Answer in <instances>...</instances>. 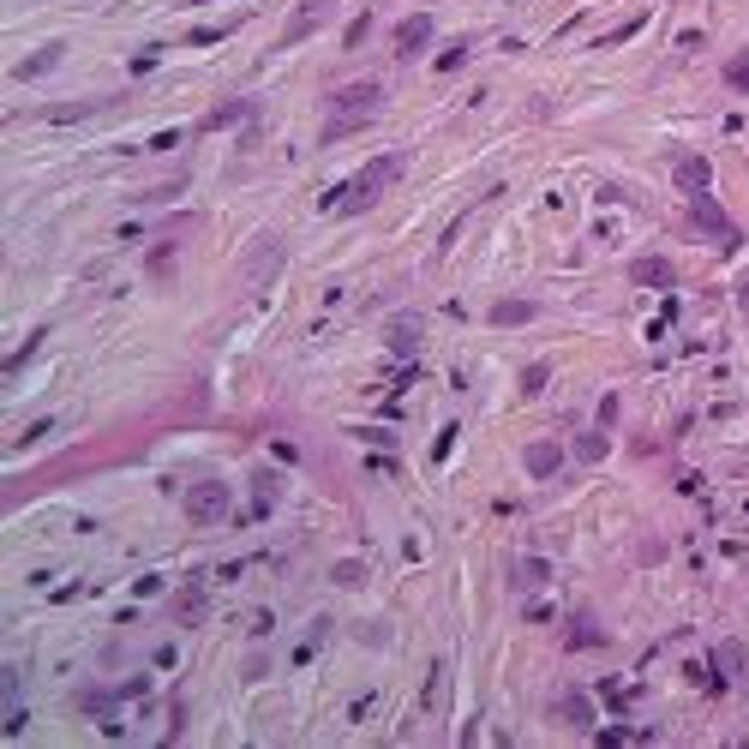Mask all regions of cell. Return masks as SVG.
Returning <instances> with one entry per match:
<instances>
[{
    "instance_id": "obj_2",
    "label": "cell",
    "mask_w": 749,
    "mask_h": 749,
    "mask_svg": "<svg viewBox=\"0 0 749 749\" xmlns=\"http://www.w3.org/2000/svg\"><path fill=\"white\" fill-rule=\"evenodd\" d=\"M378 108H384V84H378V78H360V84H342V90H330V126H324V144H336L342 132L366 126Z\"/></svg>"
},
{
    "instance_id": "obj_29",
    "label": "cell",
    "mask_w": 749,
    "mask_h": 749,
    "mask_svg": "<svg viewBox=\"0 0 749 749\" xmlns=\"http://www.w3.org/2000/svg\"><path fill=\"white\" fill-rule=\"evenodd\" d=\"M186 6H198V0H186Z\"/></svg>"
},
{
    "instance_id": "obj_24",
    "label": "cell",
    "mask_w": 749,
    "mask_h": 749,
    "mask_svg": "<svg viewBox=\"0 0 749 749\" xmlns=\"http://www.w3.org/2000/svg\"><path fill=\"white\" fill-rule=\"evenodd\" d=\"M540 390H546V366H528L522 372V396H540Z\"/></svg>"
},
{
    "instance_id": "obj_17",
    "label": "cell",
    "mask_w": 749,
    "mask_h": 749,
    "mask_svg": "<svg viewBox=\"0 0 749 749\" xmlns=\"http://www.w3.org/2000/svg\"><path fill=\"white\" fill-rule=\"evenodd\" d=\"M276 498H282V480L258 468V474H252V504H258V516H270V510H276Z\"/></svg>"
},
{
    "instance_id": "obj_8",
    "label": "cell",
    "mask_w": 749,
    "mask_h": 749,
    "mask_svg": "<svg viewBox=\"0 0 749 749\" xmlns=\"http://www.w3.org/2000/svg\"><path fill=\"white\" fill-rule=\"evenodd\" d=\"M552 720L570 726V732H588V726H594V702H588L582 690H564V696L552 702Z\"/></svg>"
},
{
    "instance_id": "obj_19",
    "label": "cell",
    "mask_w": 749,
    "mask_h": 749,
    "mask_svg": "<svg viewBox=\"0 0 749 749\" xmlns=\"http://www.w3.org/2000/svg\"><path fill=\"white\" fill-rule=\"evenodd\" d=\"M606 450H612L606 432H582V438H576V456H582V462H606Z\"/></svg>"
},
{
    "instance_id": "obj_10",
    "label": "cell",
    "mask_w": 749,
    "mask_h": 749,
    "mask_svg": "<svg viewBox=\"0 0 749 749\" xmlns=\"http://www.w3.org/2000/svg\"><path fill=\"white\" fill-rule=\"evenodd\" d=\"M60 54H66V42H42L36 54H24V60L12 66V78H42V72H54V66H60Z\"/></svg>"
},
{
    "instance_id": "obj_18",
    "label": "cell",
    "mask_w": 749,
    "mask_h": 749,
    "mask_svg": "<svg viewBox=\"0 0 749 749\" xmlns=\"http://www.w3.org/2000/svg\"><path fill=\"white\" fill-rule=\"evenodd\" d=\"M276 264H282V240L252 246V276H276Z\"/></svg>"
},
{
    "instance_id": "obj_12",
    "label": "cell",
    "mask_w": 749,
    "mask_h": 749,
    "mask_svg": "<svg viewBox=\"0 0 749 749\" xmlns=\"http://www.w3.org/2000/svg\"><path fill=\"white\" fill-rule=\"evenodd\" d=\"M630 276H636L642 288H672V282H678V270H672L666 258H636V264H630Z\"/></svg>"
},
{
    "instance_id": "obj_27",
    "label": "cell",
    "mask_w": 749,
    "mask_h": 749,
    "mask_svg": "<svg viewBox=\"0 0 749 749\" xmlns=\"http://www.w3.org/2000/svg\"><path fill=\"white\" fill-rule=\"evenodd\" d=\"M48 426H54V420H36V426H30V432H24V438L12 444V450H24V444H36V438H48Z\"/></svg>"
},
{
    "instance_id": "obj_9",
    "label": "cell",
    "mask_w": 749,
    "mask_h": 749,
    "mask_svg": "<svg viewBox=\"0 0 749 749\" xmlns=\"http://www.w3.org/2000/svg\"><path fill=\"white\" fill-rule=\"evenodd\" d=\"M246 114H258V102L252 96H234V102H216L204 120H198V132H222V126H234V120H246Z\"/></svg>"
},
{
    "instance_id": "obj_7",
    "label": "cell",
    "mask_w": 749,
    "mask_h": 749,
    "mask_svg": "<svg viewBox=\"0 0 749 749\" xmlns=\"http://www.w3.org/2000/svg\"><path fill=\"white\" fill-rule=\"evenodd\" d=\"M522 468H528L534 480H552V474L564 468V444H552V438H534V444L522 450Z\"/></svg>"
},
{
    "instance_id": "obj_21",
    "label": "cell",
    "mask_w": 749,
    "mask_h": 749,
    "mask_svg": "<svg viewBox=\"0 0 749 749\" xmlns=\"http://www.w3.org/2000/svg\"><path fill=\"white\" fill-rule=\"evenodd\" d=\"M324 636H330V618H318V624H312V630L300 636V648H294V660H312V654L324 648Z\"/></svg>"
},
{
    "instance_id": "obj_14",
    "label": "cell",
    "mask_w": 749,
    "mask_h": 749,
    "mask_svg": "<svg viewBox=\"0 0 749 749\" xmlns=\"http://www.w3.org/2000/svg\"><path fill=\"white\" fill-rule=\"evenodd\" d=\"M174 618L192 630V624H204V582H186L180 588V600H174Z\"/></svg>"
},
{
    "instance_id": "obj_28",
    "label": "cell",
    "mask_w": 749,
    "mask_h": 749,
    "mask_svg": "<svg viewBox=\"0 0 749 749\" xmlns=\"http://www.w3.org/2000/svg\"><path fill=\"white\" fill-rule=\"evenodd\" d=\"M0 684H6V708H12V702H18V666H6V672H0Z\"/></svg>"
},
{
    "instance_id": "obj_20",
    "label": "cell",
    "mask_w": 749,
    "mask_h": 749,
    "mask_svg": "<svg viewBox=\"0 0 749 749\" xmlns=\"http://www.w3.org/2000/svg\"><path fill=\"white\" fill-rule=\"evenodd\" d=\"M330 582H336V588H360V582H366V564H360V558H342V564L330 570Z\"/></svg>"
},
{
    "instance_id": "obj_5",
    "label": "cell",
    "mask_w": 749,
    "mask_h": 749,
    "mask_svg": "<svg viewBox=\"0 0 749 749\" xmlns=\"http://www.w3.org/2000/svg\"><path fill=\"white\" fill-rule=\"evenodd\" d=\"M330 12H336V0H300V6H294V18L282 24V48L306 42V36H312V30H318V24L330 18Z\"/></svg>"
},
{
    "instance_id": "obj_25",
    "label": "cell",
    "mask_w": 749,
    "mask_h": 749,
    "mask_svg": "<svg viewBox=\"0 0 749 749\" xmlns=\"http://www.w3.org/2000/svg\"><path fill=\"white\" fill-rule=\"evenodd\" d=\"M462 60H468V48H462V42H456V48H444V54H438V72H456V66H462Z\"/></svg>"
},
{
    "instance_id": "obj_3",
    "label": "cell",
    "mask_w": 749,
    "mask_h": 749,
    "mask_svg": "<svg viewBox=\"0 0 749 749\" xmlns=\"http://www.w3.org/2000/svg\"><path fill=\"white\" fill-rule=\"evenodd\" d=\"M180 510H186V522H192V528H222V522H228V510H234V492H228L222 480H198V486H186Z\"/></svg>"
},
{
    "instance_id": "obj_13",
    "label": "cell",
    "mask_w": 749,
    "mask_h": 749,
    "mask_svg": "<svg viewBox=\"0 0 749 749\" xmlns=\"http://www.w3.org/2000/svg\"><path fill=\"white\" fill-rule=\"evenodd\" d=\"M708 180H714V168L702 162V156H678V186L696 198V192H708Z\"/></svg>"
},
{
    "instance_id": "obj_23",
    "label": "cell",
    "mask_w": 749,
    "mask_h": 749,
    "mask_svg": "<svg viewBox=\"0 0 749 749\" xmlns=\"http://www.w3.org/2000/svg\"><path fill=\"white\" fill-rule=\"evenodd\" d=\"M414 342H420V324H414V318H408V324L396 318V324H390V348H414Z\"/></svg>"
},
{
    "instance_id": "obj_22",
    "label": "cell",
    "mask_w": 749,
    "mask_h": 749,
    "mask_svg": "<svg viewBox=\"0 0 749 749\" xmlns=\"http://www.w3.org/2000/svg\"><path fill=\"white\" fill-rule=\"evenodd\" d=\"M726 84L749 96V54H732V60H726Z\"/></svg>"
},
{
    "instance_id": "obj_15",
    "label": "cell",
    "mask_w": 749,
    "mask_h": 749,
    "mask_svg": "<svg viewBox=\"0 0 749 749\" xmlns=\"http://www.w3.org/2000/svg\"><path fill=\"white\" fill-rule=\"evenodd\" d=\"M600 642H606V630H600L588 612H576V618H570V642H564V648H570V654H582V648H600Z\"/></svg>"
},
{
    "instance_id": "obj_11",
    "label": "cell",
    "mask_w": 749,
    "mask_h": 749,
    "mask_svg": "<svg viewBox=\"0 0 749 749\" xmlns=\"http://www.w3.org/2000/svg\"><path fill=\"white\" fill-rule=\"evenodd\" d=\"M546 582H552V564H546V558H516V564H510V588L534 594V588H546Z\"/></svg>"
},
{
    "instance_id": "obj_26",
    "label": "cell",
    "mask_w": 749,
    "mask_h": 749,
    "mask_svg": "<svg viewBox=\"0 0 749 749\" xmlns=\"http://www.w3.org/2000/svg\"><path fill=\"white\" fill-rule=\"evenodd\" d=\"M168 264H174V246H156L150 252V276H168Z\"/></svg>"
},
{
    "instance_id": "obj_1",
    "label": "cell",
    "mask_w": 749,
    "mask_h": 749,
    "mask_svg": "<svg viewBox=\"0 0 749 749\" xmlns=\"http://www.w3.org/2000/svg\"><path fill=\"white\" fill-rule=\"evenodd\" d=\"M408 168V156L402 150H384V156H372L348 186H336V192H324V210L330 216H360V210H372L390 186H396V174Z\"/></svg>"
},
{
    "instance_id": "obj_6",
    "label": "cell",
    "mask_w": 749,
    "mask_h": 749,
    "mask_svg": "<svg viewBox=\"0 0 749 749\" xmlns=\"http://www.w3.org/2000/svg\"><path fill=\"white\" fill-rule=\"evenodd\" d=\"M432 30H438V24H432L426 12H414V18H402V24H396V54H402V60H414V54H426V42H432Z\"/></svg>"
},
{
    "instance_id": "obj_4",
    "label": "cell",
    "mask_w": 749,
    "mask_h": 749,
    "mask_svg": "<svg viewBox=\"0 0 749 749\" xmlns=\"http://www.w3.org/2000/svg\"><path fill=\"white\" fill-rule=\"evenodd\" d=\"M690 228H696V234H708V240H720V246H732V240H738V228L726 222V210H720L708 192H696V198H690Z\"/></svg>"
},
{
    "instance_id": "obj_16",
    "label": "cell",
    "mask_w": 749,
    "mask_h": 749,
    "mask_svg": "<svg viewBox=\"0 0 749 749\" xmlns=\"http://www.w3.org/2000/svg\"><path fill=\"white\" fill-rule=\"evenodd\" d=\"M534 318H540L534 300H498V306H492V324H498V330H504V324H534Z\"/></svg>"
}]
</instances>
